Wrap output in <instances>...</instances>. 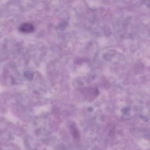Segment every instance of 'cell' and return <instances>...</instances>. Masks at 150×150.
<instances>
[{"label": "cell", "instance_id": "1", "mask_svg": "<svg viewBox=\"0 0 150 150\" xmlns=\"http://www.w3.org/2000/svg\"><path fill=\"white\" fill-rule=\"evenodd\" d=\"M20 32L23 33H32L35 30L34 26L30 23H24L21 24L19 28Z\"/></svg>", "mask_w": 150, "mask_h": 150}]
</instances>
